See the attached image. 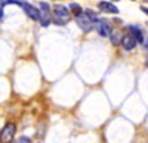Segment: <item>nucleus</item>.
<instances>
[{"instance_id": "obj_1", "label": "nucleus", "mask_w": 148, "mask_h": 143, "mask_svg": "<svg viewBox=\"0 0 148 143\" xmlns=\"http://www.w3.org/2000/svg\"><path fill=\"white\" fill-rule=\"evenodd\" d=\"M53 22L58 24V26H64V24H67L70 21V10L62 6V5H55L53 6Z\"/></svg>"}, {"instance_id": "obj_3", "label": "nucleus", "mask_w": 148, "mask_h": 143, "mask_svg": "<svg viewBox=\"0 0 148 143\" xmlns=\"http://www.w3.org/2000/svg\"><path fill=\"white\" fill-rule=\"evenodd\" d=\"M39 6L42 8V9H39V10H40V18H39V21L42 22L43 27H47L49 24H51V6H49L47 3H45V2H40Z\"/></svg>"}, {"instance_id": "obj_17", "label": "nucleus", "mask_w": 148, "mask_h": 143, "mask_svg": "<svg viewBox=\"0 0 148 143\" xmlns=\"http://www.w3.org/2000/svg\"><path fill=\"white\" fill-rule=\"evenodd\" d=\"M113 2H119V0H113Z\"/></svg>"}, {"instance_id": "obj_10", "label": "nucleus", "mask_w": 148, "mask_h": 143, "mask_svg": "<svg viewBox=\"0 0 148 143\" xmlns=\"http://www.w3.org/2000/svg\"><path fill=\"white\" fill-rule=\"evenodd\" d=\"M110 37H111V43H113V45H120L121 39H123V34H121L120 30H114L113 33L110 34Z\"/></svg>"}, {"instance_id": "obj_7", "label": "nucleus", "mask_w": 148, "mask_h": 143, "mask_svg": "<svg viewBox=\"0 0 148 143\" xmlns=\"http://www.w3.org/2000/svg\"><path fill=\"white\" fill-rule=\"evenodd\" d=\"M136 39L133 37L132 34H125L123 36V39H121V46H123V49H126V51H132L135 46H136Z\"/></svg>"}, {"instance_id": "obj_12", "label": "nucleus", "mask_w": 148, "mask_h": 143, "mask_svg": "<svg viewBox=\"0 0 148 143\" xmlns=\"http://www.w3.org/2000/svg\"><path fill=\"white\" fill-rule=\"evenodd\" d=\"M15 143H31V140H30L28 137H19Z\"/></svg>"}, {"instance_id": "obj_14", "label": "nucleus", "mask_w": 148, "mask_h": 143, "mask_svg": "<svg viewBox=\"0 0 148 143\" xmlns=\"http://www.w3.org/2000/svg\"><path fill=\"white\" fill-rule=\"evenodd\" d=\"M141 10L144 12L145 15H148V8H147V6H141Z\"/></svg>"}, {"instance_id": "obj_6", "label": "nucleus", "mask_w": 148, "mask_h": 143, "mask_svg": "<svg viewBox=\"0 0 148 143\" xmlns=\"http://www.w3.org/2000/svg\"><path fill=\"white\" fill-rule=\"evenodd\" d=\"M96 30H98V33H99L102 37H107V36L111 34V26H110V22L105 21V19H98L96 21Z\"/></svg>"}, {"instance_id": "obj_11", "label": "nucleus", "mask_w": 148, "mask_h": 143, "mask_svg": "<svg viewBox=\"0 0 148 143\" xmlns=\"http://www.w3.org/2000/svg\"><path fill=\"white\" fill-rule=\"evenodd\" d=\"M70 10L74 14V17H76V18H77V17H80V15L83 14V12H84V10L82 9V6H80V5H77V3H71V5H70Z\"/></svg>"}, {"instance_id": "obj_13", "label": "nucleus", "mask_w": 148, "mask_h": 143, "mask_svg": "<svg viewBox=\"0 0 148 143\" xmlns=\"http://www.w3.org/2000/svg\"><path fill=\"white\" fill-rule=\"evenodd\" d=\"M3 8H5V2L0 0V21L3 19Z\"/></svg>"}, {"instance_id": "obj_16", "label": "nucleus", "mask_w": 148, "mask_h": 143, "mask_svg": "<svg viewBox=\"0 0 148 143\" xmlns=\"http://www.w3.org/2000/svg\"><path fill=\"white\" fill-rule=\"evenodd\" d=\"M147 67H148V60H147Z\"/></svg>"}, {"instance_id": "obj_15", "label": "nucleus", "mask_w": 148, "mask_h": 143, "mask_svg": "<svg viewBox=\"0 0 148 143\" xmlns=\"http://www.w3.org/2000/svg\"><path fill=\"white\" fill-rule=\"evenodd\" d=\"M145 48L148 49V37H147V40H145Z\"/></svg>"}, {"instance_id": "obj_2", "label": "nucleus", "mask_w": 148, "mask_h": 143, "mask_svg": "<svg viewBox=\"0 0 148 143\" xmlns=\"http://www.w3.org/2000/svg\"><path fill=\"white\" fill-rule=\"evenodd\" d=\"M15 131H16V125L14 122H8L2 133H0V143H10L15 137Z\"/></svg>"}, {"instance_id": "obj_8", "label": "nucleus", "mask_w": 148, "mask_h": 143, "mask_svg": "<svg viewBox=\"0 0 148 143\" xmlns=\"http://www.w3.org/2000/svg\"><path fill=\"white\" fill-rule=\"evenodd\" d=\"M98 9L105 12V14H119V8L114 6L111 2H99L98 3Z\"/></svg>"}, {"instance_id": "obj_9", "label": "nucleus", "mask_w": 148, "mask_h": 143, "mask_svg": "<svg viewBox=\"0 0 148 143\" xmlns=\"http://www.w3.org/2000/svg\"><path fill=\"white\" fill-rule=\"evenodd\" d=\"M127 28L130 30V34L133 36L135 39H136V42H138V43H142V42H144V37H142V31H141V30H139L136 26H129Z\"/></svg>"}, {"instance_id": "obj_4", "label": "nucleus", "mask_w": 148, "mask_h": 143, "mask_svg": "<svg viewBox=\"0 0 148 143\" xmlns=\"http://www.w3.org/2000/svg\"><path fill=\"white\" fill-rule=\"evenodd\" d=\"M19 6H22V9H24V12L31 18V19H34V21H39V18H40V10L37 9V8H34L33 5H30V3H27V2H22L21 0V5Z\"/></svg>"}, {"instance_id": "obj_5", "label": "nucleus", "mask_w": 148, "mask_h": 143, "mask_svg": "<svg viewBox=\"0 0 148 143\" xmlns=\"http://www.w3.org/2000/svg\"><path fill=\"white\" fill-rule=\"evenodd\" d=\"M77 26L84 31V33H89L90 30H92V26H93V21L88 17L83 12V14L80 15V17H77Z\"/></svg>"}]
</instances>
